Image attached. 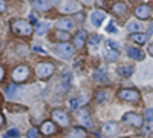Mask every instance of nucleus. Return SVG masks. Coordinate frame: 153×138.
Returning <instances> with one entry per match:
<instances>
[{
    "label": "nucleus",
    "instance_id": "f257e3e1",
    "mask_svg": "<svg viewBox=\"0 0 153 138\" xmlns=\"http://www.w3.org/2000/svg\"><path fill=\"white\" fill-rule=\"evenodd\" d=\"M11 31L20 37H29L34 32L32 25L25 19H17L14 22H11Z\"/></svg>",
    "mask_w": 153,
    "mask_h": 138
},
{
    "label": "nucleus",
    "instance_id": "f03ea898",
    "mask_svg": "<svg viewBox=\"0 0 153 138\" xmlns=\"http://www.w3.org/2000/svg\"><path fill=\"white\" fill-rule=\"evenodd\" d=\"M55 72V66L52 63H48V61H43V63H38L35 66V75L42 80H46L49 77H52Z\"/></svg>",
    "mask_w": 153,
    "mask_h": 138
},
{
    "label": "nucleus",
    "instance_id": "7ed1b4c3",
    "mask_svg": "<svg viewBox=\"0 0 153 138\" xmlns=\"http://www.w3.org/2000/svg\"><path fill=\"white\" fill-rule=\"evenodd\" d=\"M118 97L124 101H130V103H135V101H139L141 98V94H139L138 89H133V87H124L118 92Z\"/></svg>",
    "mask_w": 153,
    "mask_h": 138
},
{
    "label": "nucleus",
    "instance_id": "20e7f679",
    "mask_svg": "<svg viewBox=\"0 0 153 138\" xmlns=\"http://www.w3.org/2000/svg\"><path fill=\"white\" fill-rule=\"evenodd\" d=\"M51 117H52L54 123H57L58 126L61 128H68L71 124V118L68 117V114L65 110H60V109H54L52 114H51Z\"/></svg>",
    "mask_w": 153,
    "mask_h": 138
},
{
    "label": "nucleus",
    "instance_id": "39448f33",
    "mask_svg": "<svg viewBox=\"0 0 153 138\" xmlns=\"http://www.w3.org/2000/svg\"><path fill=\"white\" fill-rule=\"evenodd\" d=\"M55 52H57L60 57L69 60V58L74 57V48H72L68 42H60L58 45H55Z\"/></svg>",
    "mask_w": 153,
    "mask_h": 138
},
{
    "label": "nucleus",
    "instance_id": "423d86ee",
    "mask_svg": "<svg viewBox=\"0 0 153 138\" xmlns=\"http://www.w3.org/2000/svg\"><path fill=\"white\" fill-rule=\"evenodd\" d=\"M29 74H31V71H29V68L26 65H20L12 71V80H14L16 83H22L29 77Z\"/></svg>",
    "mask_w": 153,
    "mask_h": 138
},
{
    "label": "nucleus",
    "instance_id": "0eeeda50",
    "mask_svg": "<svg viewBox=\"0 0 153 138\" xmlns=\"http://www.w3.org/2000/svg\"><path fill=\"white\" fill-rule=\"evenodd\" d=\"M123 121L127 123V124H130V126H133V128H136V129H139L143 126L144 118L139 114H135V112H127V114L123 115Z\"/></svg>",
    "mask_w": 153,
    "mask_h": 138
},
{
    "label": "nucleus",
    "instance_id": "6e6552de",
    "mask_svg": "<svg viewBox=\"0 0 153 138\" xmlns=\"http://www.w3.org/2000/svg\"><path fill=\"white\" fill-rule=\"evenodd\" d=\"M80 9H81V5L76 2V0H66V2L60 6V11L65 12V14H74V12H78Z\"/></svg>",
    "mask_w": 153,
    "mask_h": 138
},
{
    "label": "nucleus",
    "instance_id": "1a4fd4ad",
    "mask_svg": "<svg viewBox=\"0 0 153 138\" xmlns=\"http://www.w3.org/2000/svg\"><path fill=\"white\" fill-rule=\"evenodd\" d=\"M104 20H106V12L101 11V9H97V11H94L91 14V22H92L94 26H97V28H100Z\"/></svg>",
    "mask_w": 153,
    "mask_h": 138
},
{
    "label": "nucleus",
    "instance_id": "9d476101",
    "mask_svg": "<svg viewBox=\"0 0 153 138\" xmlns=\"http://www.w3.org/2000/svg\"><path fill=\"white\" fill-rule=\"evenodd\" d=\"M101 132H103L104 137H110V135H115L118 132V124L115 121H107L103 124V128H101Z\"/></svg>",
    "mask_w": 153,
    "mask_h": 138
},
{
    "label": "nucleus",
    "instance_id": "9b49d317",
    "mask_svg": "<svg viewBox=\"0 0 153 138\" xmlns=\"http://www.w3.org/2000/svg\"><path fill=\"white\" fill-rule=\"evenodd\" d=\"M76 117H78L80 123L84 128H92V120H91V117H89L87 109H80L78 112H76Z\"/></svg>",
    "mask_w": 153,
    "mask_h": 138
},
{
    "label": "nucleus",
    "instance_id": "f8f14e48",
    "mask_svg": "<svg viewBox=\"0 0 153 138\" xmlns=\"http://www.w3.org/2000/svg\"><path fill=\"white\" fill-rule=\"evenodd\" d=\"M86 40H87V34H86L84 31H78V32H76V34L74 35V45H75V48H76V49L84 48Z\"/></svg>",
    "mask_w": 153,
    "mask_h": 138
},
{
    "label": "nucleus",
    "instance_id": "ddd939ff",
    "mask_svg": "<svg viewBox=\"0 0 153 138\" xmlns=\"http://www.w3.org/2000/svg\"><path fill=\"white\" fill-rule=\"evenodd\" d=\"M150 6H147V5H139V6H136V9H135V16L138 17V19H141V20H146V19H149L150 17Z\"/></svg>",
    "mask_w": 153,
    "mask_h": 138
},
{
    "label": "nucleus",
    "instance_id": "4468645a",
    "mask_svg": "<svg viewBox=\"0 0 153 138\" xmlns=\"http://www.w3.org/2000/svg\"><path fill=\"white\" fill-rule=\"evenodd\" d=\"M40 132L43 134V135H54L55 132H57V128H55V124H54V121H45L42 126H40Z\"/></svg>",
    "mask_w": 153,
    "mask_h": 138
},
{
    "label": "nucleus",
    "instance_id": "2eb2a0df",
    "mask_svg": "<svg viewBox=\"0 0 153 138\" xmlns=\"http://www.w3.org/2000/svg\"><path fill=\"white\" fill-rule=\"evenodd\" d=\"M55 26L58 31L60 29L61 31H71V29H74V22L71 19H60V20H57Z\"/></svg>",
    "mask_w": 153,
    "mask_h": 138
},
{
    "label": "nucleus",
    "instance_id": "dca6fc26",
    "mask_svg": "<svg viewBox=\"0 0 153 138\" xmlns=\"http://www.w3.org/2000/svg\"><path fill=\"white\" fill-rule=\"evenodd\" d=\"M118 55H120V52L117 51V49H113V48H110V46H104V57H106V60L107 61H110V63H113V61H117L118 60Z\"/></svg>",
    "mask_w": 153,
    "mask_h": 138
},
{
    "label": "nucleus",
    "instance_id": "f3484780",
    "mask_svg": "<svg viewBox=\"0 0 153 138\" xmlns=\"http://www.w3.org/2000/svg\"><path fill=\"white\" fill-rule=\"evenodd\" d=\"M127 55H129L130 58H133V60H136V61H143L144 60V52L141 51V49L133 48V46L127 48Z\"/></svg>",
    "mask_w": 153,
    "mask_h": 138
},
{
    "label": "nucleus",
    "instance_id": "a211bd4d",
    "mask_svg": "<svg viewBox=\"0 0 153 138\" xmlns=\"http://www.w3.org/2000/svg\"><path fill=\"white\" fill-rule=\"evenodd\" d=\"M86 135H87L86 128H74L66 134V138H86Z\"/></svg>",
    "mask_w": 153,
    "mask_h": 138
},
{
    "label": "nucleus",
    "instance_id": "6ab92c4d",
    "mask_svg": "<svg viewBox=\"0 0 153 138\" xmlns=\"http://www.w3.org/2000/svg\"><path fill=\"white\" fill-rule=\"evenodd\" d=\"M31 5L37 11H48L51 8V3L48 0H31Z\"/></svg>",
    "mask_w": 153,
    "mask_h": 138
},
{
    "label": "nucleus",
    "instance_id": "aec40b11",
    "mask_svg": "<svg viewBox=\"0 0 153 138\" xmlns=\"http://www.w3.org/2000/svg\"><path fill=\"white\" fill-rule=\"evenodd\" d=\"M112 12L115 16H124L126 12H127V5L124 3V2H117L113 6H112Z\"/></svg>",
    "mask_w": 153,
    "mask_h": 138
},
{
    "label": "nucleus",
    "instance_id": "412c9836",
    "mask_svg": "<svg viewBox=\"0 0 153 138\" xmlns=\"http://www.w3.org/2000/svg\"><path fill=\"white\" fill-rule=\"evenodd\" d=\"M86 101H87V98H84V97H74V98L69 100V107L72 110H76L80 106H83Z\"/></svg>",
    "mask_w": 153,
    "mask_h": 138
},
{
    "label": "nucleus",
    "instance_id": "4be33fe9",
    "mask_svg": "<svg viewBox=\"0 0 153 138\" xmlns=\"http://www.w3.org/2000/svg\"><path fill=\"white\" fill-rule=\"evenodd\" d=\"M147 39H149V35L144 34V32H135V34L130 35V40H133V42L138 43V45H144V43L147 42Z\"/></svg>",
    "mask_w": 153,
    "mask_h": 138
},
{
    "label": "nucleus",
    "instance_id": "5701e85b",
    "mask_svg": "<svg viewBox=\"0 0 153 138\" xmlns=\"http://www.w3.org/2000/svg\"><path fill=\"white\" fill-rule=\"evenodd\" d=\"M133 71H135V68L130 66V65H123V66L118 68V74L121 75V77H124V78L130 77V75L133 74Z\"/></svg>",
    "mask_w": 153,
    "mask_h": 138
},
{
    "label": "nucleus",
    "instance_id": "b1692460",
    "mask_svg": "<svg viewBox=\"0 0 153 138\" xmlns=\"http://www.w3.org/2000/svg\"><path fill=\"white\" fill-rule=\"evenodd\" d=\"M94 78L98 81V83H106L107 81V72L104 68H100L95 74H94Z\"/></svg>",
    "mask_w": 153,
    "mask_h": 138
},
{
    "label": "nucleus",
    "instance_id": "393cba45",
    "mask_svg": "<svg viewBox=\"0 0 153 138\" xmlns=\"http://www.w3.org/2000/svg\"><path fill=\"white\" fill-rule=\"evenodd\" d=\"M51 28V25L48 22H40V23H37V26H35V32L37 35H45Z\"/></svg>",
    "mask_w": 153,
    "mask_h": 138
},
{
    "label": "nucleus",
    "instance_id": "a878e982",
    "mask_svg": "<svg viewBox=\"0 0 153 138\" xmlns=\"http://www.w3.org/2000/svg\"><path fill=\"white\" fill-rule=\"evenodd\" d=\"M109 97H110V95H109V91H107V89H101V91H98V92H97L95 100H97L98 103H104Z\"/></svg>",
    "mask_w": 153,
    "mask_h": 138
},
{
    "label": "nucleus",
    "instance_id": "bb28decb",
    "mask_svg": "<svg viewBox=\"0 0 153 138\" xmlns=\"http://www.w3.org/2000/svg\"><path fill=\"white\" fill-rule=\"evenodd\" d=\"M100 37L98 35H91V37H89V39H87V45H89V48H91V49H97L98 48V45H100Z\"/></svg>",
    "mask_w": 153,
    "mask_h": 138
},
{
    "label": "nucleus",
    "instance_id": "cd10ccee",
    "mask_svg": "<svg viewBox=\"0 0 153 138\" xmlns=\"http://www.w3.org/2000/svg\"><path fill=\"white\" fill-rule=\"evenodd\" d=\"M127 31L129 32H139L141 31V25H139L138 22H135V20H132V22L127 23Z\"/></svg>",
    "mask_w": 153,
    "mask_h": 138
},
{
    "label": "nucleus",
    "instance_id": "c85d7f7f",
    "mask_svg": "<svg viewBox=\"0 0 153 138\" xmlns=\"http://www.w3.org/2000/svg\"><path fill=\"white\" fill-rule=\"evenodd\" d=\"M16 52L19 54V55H26L28 54V46L25 45V43H17V46H16Z\"/></svg>",
    "mask_w": 153,
    "mask_h": 138
},
{
    "label": "nucleus",
    "instance_id": "c756f323",
    "mask_svg": "<svg viewBox=\"0 0 153 138\" xmlns=\"http://www.w3.org/2000/svg\"><path fill=\"white\" fill-rule=\"evenodd\" d=\"M5 92H6V95H8V97H14V95H16V92H17V86L11 83L9 86H6Z\"/></svg>",
    "mask_w": 153,
    "mask_h": 138
},
{
    "label": "nucleus",
    "instance_id": "7c9ffc66",
    "mask_svg": "<svg viewBox=\"0 0 153 138\" xmlns=\"http://www.w3.org/2000/svg\"><path fill=\"white\" fill-rule=\"evenodd\" d=\"M57 39H58L60 42H68V40L71 39V35H69L66 31H61V32L58 31V32H57Z\"/></svg>",
    "mask_w": 153,
    "mask_h": 138
},
{
    "label": "nucleus",
    "instance_id": "2f4dec72",
    "mask_svg": "<svg viewBox=\"0 0 153 138\" xmlns=\"http://www.w3.org/2000/svg\"><path fill=\"white\" fill-rule=\"evenodd\" d=\"M144 118L147 121H153V107H147L144 110Z\"/></svg>",
    "mask_w": 153,
    "mask_h": 138
},
{
    "label": "nucleus",
    "instance_id": "473e14b6",
    "mask_svg": "<svg viewBox=\"0 0 153 138\" xmlns=\"http://www.w3.org/2000/svg\"><path fill=\"white\" fill-rule=\"evenodd\" d=\"M20 135V132L17 131V129H9L8 132H6V138H17Z\"/></svg>",
    "mask_w": 153,
    "mask_h": 138
},
{
    "label": "nucleus",
    "instance_id": "72a5a7b5",
    "mask_svg": "<svg viewBox=\"0 0 153 138\" xmlns=\"http://www.w3.org/2000/svg\"><path fill=\"white\" fill-rule=\"evenodd\" d=\"M106 45H107V46H110V48H113V49H117V51L120 49V46H118V43H117V42H112V40H109Z\"/></svg>",
    "mask_w": 153,
    "mask_h": 138
},
{
    "label": "nucleus",
    "instance_id": "f704fd0d",
    "mask_svg": "<svg viewBox=\"0 0 153 138\" xmlns=\"http://www.w3.org/2000/svg\"><path fill=\"white\" fill-rule=\"evenodd\" d=\"M6 11V2L5 0H0V14H3Z\"/></svg>",
    "mask_w": 153,
    "mask_h": 138
},
{
    "label": "nucleus",
    "instance_id": "c9c22d12",
    "mask_svg": "<svg viewBox=\"0 0 153 138\" xmlns=\"http://www.w3.org/2000/svg\"><path fill=\"white\" fill-rule=\"evenodd\" d=\"M107 32H112V34H117V28H115V25L110 23L109 26H107Z\"/></svg>",
    "mask_w": 153,
    "mask_h": 138
},
{
    "label": "nucleus",
    "instance_id": "e433bc0d",
    "mask_svg": "<svg viewBox=\"0 0 153 138\" xmlns=\"http://www.w3.org/2000/svg\"><path fill=\"white\" fill-rule=\"evenodd\" d=\"M28 138H37V129H31L28 134Z\"/></svg>",
    "mask_w": 153,
    "mask_h": 138
},
{
    "label": "nucleus",
    "instance_id": "4c0bfd02",
    "mask_svg": "<svg viewBox=\"0 0 153 138\" xmlns=\"http://www.w3.org/2000/svg\"><path fill=\"white\" fill-rule=\"evenodd\" d=\"M3 77H5V69H3L2 66H0V81L3 80Z\"/></svg>",
    "mask_w": 153,
    "mask_h": 138
},
{
    "label": "nucleus",
    "instance_id": "58836bf2",
    "mask_svg": "<svg viewBox=\"0 0 153 138\" xmlns=\"http://www.w3.org/2000/svg\"><path fill=\"white\" fill-rule=\"evenodd\" d=\"M34 51H35V52H42V54H45V49L38 48V46H34Z\"/></svg>",
    "mask_w": 153,
    "mask_h": 138
},
{
    "label": "nucleus",
    "instance_id": "ea45409f",
    "mask_svg": "<svg viewBox=\"0 0 153 138\" xmlns=\"http://www.w3.org/2000/svg\"><path fill=\"white\" fill-rule=\"evenodd\" d=\"M147 51H149V54H150V55L153 57V43H152V45H150V46L147 48Z\"/></svg>",
    "mask_w": 153,
    "mask_h": 138
},
{
    "label": "nucleus",
    "instance_id": "a19ab883",
    "mask_svg": "<svg viewBox=\"0 0 153 138\" xmlns=\"http://www.w3.org/2000/svg\"><path fill=\"white\" fill-rule=\"evenodd\" d=\"M3 124H5V117H3L2 114H0V128H2Z\"/></svg>",
    "mask_w": 153,
    "mask_h": 138
},
{
    "label": "nucleus",
    "instance_id": "79ce46f5",
    "mask_svg": "<svg viewBox=\"0 0 153 138\" xmlns=\"http://www.w3.org/2000/svg\"><path fill=\"white\" fill-rule=\"evenodd\" d=\"M0 104H2V97H0Z\"/></svg>",
    "mask_w": 153,
    "mask_h": 138
},
{
    "label": "nucleus",
    "instance_id": "37998d69",
    "mask_svg": "<svg viewBox=\"0 0 153 138\" xmlns=\"http://www.w3.org/2000/svg\"><path fill=\"white\" fill-rule=\"evenodd\" d=\"M83 2H89V0H83Z\"/></svg>",
    "mask_w": 153,
    "mask_h": 138
}]
</instances>
